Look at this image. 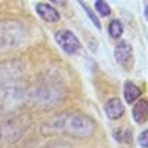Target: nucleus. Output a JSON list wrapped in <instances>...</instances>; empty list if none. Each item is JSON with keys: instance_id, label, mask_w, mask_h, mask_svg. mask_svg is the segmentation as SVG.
<instances>
[{"instance_id": "10", "label": "nucleus", "mask_w": 148, "mask_h": 148, "mask_svg": "<svg viewBox=\"0 0 148 148\" xmlns=\"http://www.w3.org/2000/svg\"><path fill=\"white\" fill-rule=\"evenodd\" d=\"M132 116H133V120L136 121L138 125H144L148 119V101L139 99L132 110Z\"/></svg>"}, {"instance_id": "15", "label": "nucleus", "mask_w": 148, "mask_h": 148, "mask_svg": "<svg viewBox=\"0 0 148 148\" xmlns=\"http://www.w3.org/2000/svg\"><path fill=\"white\" fill-rule=\"evenodd\" d=\"M79 3L82 5V8L84 9V12H86V14H88V16L90 18V21L93 22V25H95L96 28H101V21H99V19H98V16H96V15L93 14V12H92V10L89 9V6H88V5H86V3L83 2V0H79Z\"/></svg>"}, {"instance_id": "12", "label": "nucleus", "mask_w": 148, "mask_h": 148, "mask_svg": "<svg viewBox=\"0 0 148 148\" xmlns=\"http://www.w3.org/2000/svg\"><path fill=\"white\" fill-rule=\"evenodd\" d=\"M113 136L116 138V141L121 142V144H129L132 142V130L129 127H119L113 130Z\"/></svg>"}, {"instance_id": "9", "label": "nucleus", "mask_w": 148, "mask_h": 148, "mask_svg": "<svg viewBox=\"0 0 148 148\" xmlns=\"http://www.w3.org/2000/svg\"><path fill=\"white\" fill-rule=\"evenodd\" d=\"M36 12H37V15H39L43 21L46 22H58L61 19V15H59V12L51 6V5H46V3H37L36 5Z\"/></svg>"}, {"instance_id": "13", "label": "nucleus", "mask_w": 148, "mask_h": 148, "mask_svg": "<svg viewBox=\"0 0 148 148\" xmlns=\"http://www.w3.org/2000/svg\"><path fill=\"white\" fill-rule=\"evenodd\" d=\"M108 34L113 37V39H119L123 34V25L119 19H113L108 25Z\"/></svg>"}, {"instance_id": "8", "label": "nucleus", "mask_w": 148, "mask_h": 148, "mask_svg": "<svg viewBox=\"0 0 148 148\" xmlns=\"http://www.w3.org/2000/svg\"><path fill=\"white\" fill-rule=\"evenodd\" d=\"M104 111L110 120H119L125 116V105L119 98H111L105 102Z\"/></svg>"}, {"instance_id": "3", "label": "nucleus", "mask_w": 148, "mask_h": 148, "mask_svg": "<svg viewBox=\"0 0 148 148\" xmlns=\"http://www.w3.org/2000/svg\"><path fill=\"white\" fill-rule=\"evenodd\" d=\"M27 102V88L21 82L8 80L0 83V116L14 114Z\"/></svg>"}, {"instance_id": "11", "label": "nucleus", "mask_w": 148, "mask_h": 148, "mask_svg": "<svg viewBox=\"0 0 148 148\" xmlns=\"http://www.w3.org/2000/svg\"><path fill=\"white\" fill-rule=\"evenodd\" d=\"M123 96L127 104H133L136 99H139L141 96V89L138 84H135L133 82H126L123 84Z\"/></svg>"}, {"instance_id": "2", "label": "nucleus", "mask_w": 148, "mask_h": 148, "mask_svg": "<svg viewBox=\"0 0 148 148\" xmlns=\"http://www.w3.org/2000/svg\"><path fill=\"white\" fill-rule=\"evenodd\" d=\"M45 129L47 132H55L61 135H68L73 138H89L95 132V121L80 113H64L51 119Z\"/></svg>"}, {"instance_id": "18", "label": "nucleus", "mask_w": 148, "mask_h": 148, "mask_svg": "<svg viewBox=\"0 0 148 148\" xmlns=\"http://www.w3.org/2000/svg\"><path fill=\"white\" fill-rule=\"evenodd\" d=\"M51 2H52L55 6H62V8L67 6V0H51Z\"/></svg>"}, {"instance_id": "7", "label": "nucleus", "mask_w": 148, "mask_h": 148, "mask_svg": "<svg viewBox=\"0 0 148 148\" xmlns=\"http://www.w3.org/2000/svg\"><path fill=\"white\" fill-rule=\"evenodd\" d=\"M132 55H133V51H132V46L129 42L126 40H121L114 47V58L116 61L120 64V65H127L130 61H132Z\"/></svg>"}, {"instance_id": "14", "label": "nucleus", "mask_w": 148, "mask_h": 148, "mask_svg": "<svg viewBox=\"0 0 148 148\" xmlns=\"http://www.w3.org/2000/svg\"><path fill=\"white\" fill-rule=\"evenodd\" d=\"M95 9L101 16H110L111 15V9L107 5L105 0H95Z\"/></svg>"}, {"instance_id": "17", "label": "nucleus", "mask_w": 148, "mask_h": 148, "mask_svg": "<svg viewBox=\"0 0 148 148\" xmlns=\"http://www.w3.org/2000/svg\"><path fill=\"white\" fill-rule=\"evenodd\" d=\"M138 144L141 148H148V130H142L138 136Z\"/></svg>"}, {"instance_id": "1", "label": "nucleus", "mask_w": 148, "mask_h": 148, "mask_svg": "<svg viewBox=\"0 0 148 148\" xmlns=\"http://www.w3.org/2000/svg\"><path fill=\"white\" fill-rule=\"evenodd\" d=\"M65 86L55 76L39 77L27 88V101L39 108H53L65 99Z\"/></svg>"}, {"instance_id": "5", "label": "nucleus", "mask_w": 148, "mask_h": 148, "mask_svg": "<svg viewBox=\"0 0 148 148\" xmlns=\"http://www.w3.org/2000/svg\"><path fill=\"white\" fill-rule=\"evenodd\" d=\"M30 123L24 117H9L0 120V148H10L27 132Z\"/></svg>"}, {"instance_id": "4", "label": "nucleus", "mask_w": 148, "mask_h": 148, "mask_svg": "<svg viewBox=\"0 0 148 148\" xmlns=\"http://www.w3.org/2000/svg\"><path fill=\"white\" fill-rule=\"evenodd\" d=\"M30 37L28 28L21 21L5 19L0 21V51L16 49L25 45Z\"/></svg>"}, {"instance_id": "16", "label": "nucleus", "mask_w": 148, "mask_h": 148, "mask_svg": "<svg viewBox=\"0 0 148 148\" xmlns=\"http://www.w3.org/2000/svg\"><path fill=\"white\" fill-rule=\"evenodd\" d=\"M40 148H73V147L67 142H62V141H52V142L40 147Z\"/></svg>"}, {"instance_id": "6", "label": "nucleus", "mask_w": 148, "mask_h": 148, "mask_svg": "<svg viewBox=\"0 0 148 148\" xmlns=\"http://www.w3.org/2000/svg\"><path fill=\"white\" fill-rule=\"evenodd\" d=\"M55 40L58 46L68 55H74L80 51V40L70 30H59L55 33Z\"/></svg>"}]
</instances>
